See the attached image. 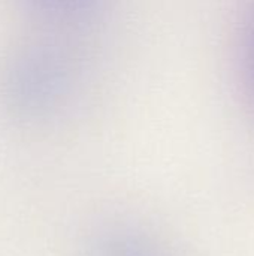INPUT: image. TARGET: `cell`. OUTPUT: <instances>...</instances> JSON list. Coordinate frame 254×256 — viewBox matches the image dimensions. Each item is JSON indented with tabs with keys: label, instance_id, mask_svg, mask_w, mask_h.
Instances as JSON below:
<instances>
[{
	"label": "cell",
	"instance_id": "1",
	"mask_svg": "<svg viewBox=\"0 0 254 256\" xmlns=\"http://www.w3.org/2000/svg\"><path fill=\"white\" fill-rule=\"evenodd\" d=\"M250 60H252V82L254 88V22L252 27V34H250Z\"/></svg>",
	"mask_w": 254,
	"mask_h": 256
}]
</instances>
